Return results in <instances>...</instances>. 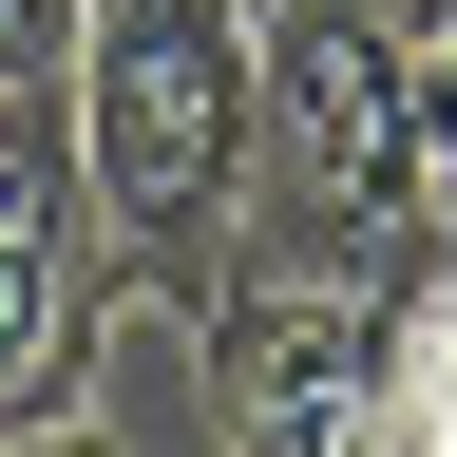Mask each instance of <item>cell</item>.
Segmentation results:
<instances>
[{
  "instance_id": "cell-1",
  "label": "cell",
  "mask_w": 457,
  "mask_h": 457,
  "mask_svg": "<svg viewBox=\"0 0 457 457\" xmlns=\"http://www.w3.org/2000/svg\"><path fill=\"white\" fill-rule=\"evenodd\" d=\"M267 171V57L248 0H77V191L114 248V305H228Z\"/></svg>"
},
{
  "instance_id": "cell-2",
  "label": "cell",
  "mask_w": 457,
  "mask_h": 457,
  "mask_svg": "<svg viewBox=\"0 0 457 457\" xmlns=\"http://www.w3.org/2000/svg\"><path fill=\"white\" fill-rule=\"evenodd\" d=\"M267 171H248V267L286 286H438V210H420V114H400V20L381 0H267Z\"/></svg>"
},
{
  "instance_id": "cell-3",
  "label": "cell",
  "mask_w": 457,
  "mask_h": 457,
  "mask_svg": "<svg viewBox=\"0 0 457 457\" xmlns=\"http://www.w3.org/2000/svg\"><path fill=\"white\" fill-rule=\"evenodd\" d=\"M400 324L381 286H286V267H228L210 343V400H228V457H400Z\"/></svg>"
},
{
  "instance_id": "cell-4",
  "label": "cell",
  "mask_w": 457,
  "mask_h": 457,
  "mask_svg": "<svg viewBox=\"0 0 457 457\" xmlns=\"http://www.w3.org/2000/svg\"><path fill=\"white\" fill-rule=\"evenodd\" d=\"M400 457H457V267L420 286V324H400Z\"/></svg>"
},
{
  "instance_id": "cell-5",
  "label": "cell",
  "mask_w": 457,
  "mask_h": 457,
  "mask_svg": "<svg viewBox=\"0 0 457 457\" xmlns=\"http://www.w3.org/2000/svg\"><path fill=\"white\" fill-rule=\"evenodd\" d=\"M0 77H77V0H0Z\"/></svg>"
},
{
  "instance_id": "cell-6",
  "label": "cell",
  "mask_w": 457,
  "mask_h": 457,
  "mask_svg": "<svg viewBox=\"0 0 457 457\" xmlns=\"http://www.w3.org/2000/svg\"><path fill=\"white\" fill-rule=\"evenodd\" d=\"M0 457H114V438L77 420V400H57V420H20V438H0Z\"/></svg>"
},
{
  "instance_id": "cell-7",
  "label": "cell",
  "mask_w": 457,
  "mask_h": 457,
  "mask_svg": "<svg viewBox=\"0 0 457 457\" xmlns=\"http://www.w3.org/2000/svg\"><path fill=\"white\" fill-rule=\"evenodd\" d=\"M381 20H400V38H438V20H457V0H381Z\"/></svg>"
},
{
  "instance_id": "cell-8",
  "label": "cell",
  "mask_w": 457,
  "mask_h": 457,
  "mask_svg": "<svg viewBox=\"0 0 457 457\" xmlns=\"http://www.w3.org/2000/svg\"><path fill=\"white\" fill-rule=\"evenodd\" d=\"M248 20H267V0H248Z\"/></svg>"
}]
</instances>
